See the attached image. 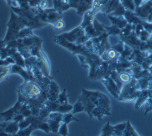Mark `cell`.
I'll return each mask as SVG.
<instances>
[{
	"mask_svg": "<svg viewBox=\"0 0 152 136\" xmlns=\"http://www.w3.org/2000/svg\"><path fill=\"white\" fill-rule=\"evenodd\" d=\"M143 0H134V3L135 4V7H139L142 5V3Z\"/></svg>",
	"mask_w": 152,
	"mask_h": 136,
	"instance_id": "obj_36",
	"label": "cell"
},
{
	"mask_svg": "<svg viewBox=\"0 0 152 136\" xmlns=\"http://www.w3.org/2000/svg\"><path fill=\"white\" fill-rule=\"evenodd\" d=\"M11 69H12L10 71L11 74H20L21 77L25 79V82L34 80V76H30V74H28V72L25 71V69L23 68V67L20 66V65H14Z\"/></svg>",
	"mask_w": 152,
	"mask_h": 136,
	"instance_id": "obj_5",
	"label": "cell"
},
{
	"mask_svg": "<svg viewBox=\"0 0 152 136\" xmlns=\"http://www.w3.org/2000/svg\"><path fill=\"white\" fill-rule=\"evenodd\" d=\"M124 43H123V42H120L118 44H116V45H115V46H113V48H114L115 51H117L121 54V53L123 52V51H124Z\"/></svg>",
	"mask_w": 152,
	"mask_h": 136,
	"instance_id": "obj_29",
	"label": "cell"
},
{
	"mask_svg": "<svg viewBox=\"0 0 152 136\" xmlns=\"http://www.w3.org/2000/svg\"><path fill=\"white\" fill-rule=\"evenodd\" d=\"M123 135H139L137 133L136 131L134 130V128H133L132 125L130 123V121H128L127 124H126V127L124 129V132H123Z\"/></svg>",
	"mask_w": 152,
	"mask_h": 136,
	"instance_id": "obj_11",
	"label": "cell"
},
{
	"mask_svg": "<svg viewBox=\"0 0 152 136\" xmlns=\"http://www.w3.org/2000/svg\"><path fill=\"white\" fill-rule=\"evenodd\" d=\"M21 103L22 101L20 99H19L18 102L16 103L15 105L13 106L12 108H10L9 110L4 112H0V116L3 117L5 119V121H7L11 120V119H13L14 117L16 116L17 113H19V111H20V108L21 107Z\"/></svg>",
	"mask_w": 152,
	"mask_h": 136,
	"instance_id": "obj_4",
	"label": "cell"
},
{
	"mask_svg": "<svg viewBox=\"0 0 152 136\" xmlns=\"http://www.w3.org/2000/svg\"><path fill=\"white\" fill-rule=\"evenodd\" d=\"M8 56H9V54H8V48H7V46H5V47L1 51V52H0V59L5 60L7 57H8Z\"/></svg>",
	"mask_w": 152,
	"mask_h": 136,
	"instance_id": "obj_30",
	"label": "cell"
},
{
	"mask_svg": "<svg viewBox=\"0 0 152 136\" xmlns=\"http://www.w3.org/2000/svg\"><path fill=\"white\" fill-rule=\"evenodd\" d=\"M85 34V30H83V28L81 27V25L77 27V29H72L71 32H68V33H64L62 34L61 35H59V37L64 38L65 40H68L71 43H74L77 40L79 36H81V34Z\"/></svg>",
	"mask_w": 152,
	"mask_h": 136,
	"instance_id": "obj_3",
	"label": "cell"
},
{
	"mask_svg": "<svg viewBox=\"0 0 152 136\" xmlns=\"http://www.w3.org/2000/svg\"><path fill=\"white\" fill-rule=\"evenodd\" d=\"M102 135H112L114 134V126L107 122L102 129Z\"/></svg>",
	"mask_w": 152,
	"mask_h": 136,
	"instance_id": "obj_12",
	"label": "cell"
},
{
	"mask_svg": "<svg viewBox=\"0 0 152 136\" xmlns=\"http://www.w3.org/2000/svg\"><path fill=\"white\" fill-rule=\"evenodd\" d=\"M42 87L34 82L28 81L25 82V85H23V96L35 99H37L42 95Z\"/></svg>",
	"mask_w": 152,
	"mask_h": 136,
	"instance_id": "obj_1",
	"label": "cell"
},
{
	"mask_svg": "<svg viewBox=\"0 0 152 136\" xmlns=\"http://www.w3.org/2000/svg\"><path fill=\"white\" fill-rule=\"evenodd\" d=\"M85 110V106L83 102L81 101V99H78V101L74 104L73 108H72V113H77V112H84Z\"/></svg>",
	"mask_w": 152,
	"mask_h": 136,
	"instance_id": "obj_15",
	"label": "cell"
},
{
	"mask_svg": "<svg viewBox=\"0 0 152 136\" xmlns=\"http://www.w3.org/2000/svg\"><path fill=\"white\" fill-rule=\"evenodd\" d=\"M121 3L123 6L126 8L127 10H130V11H135L136 7L134 3V0H120Z\"/></svg>",
	"mask_w": 152,
	"mask_h": 136,
	"instance_id": "obj_17",
	"label": "cell"
},
{
	"mask_svg": "<svg viewBox=\"0 0 152 136\" xmlns=\"http://www.w3.org/2000/svg\"><path fill=\"white\" fill-rule=\"evenodd\" d=\"M72 121H79L78 119H77L76 118H74L73 116V113H68V112H66L63 115L62 117V122H65V123H69L71 122Z\"/></svg>",
	"mask_w": 152,
	"mask_h": 136,
	"instance_id": "obj_21",
	"label": "cell"
},
{
	"mask_svg": "<svg viewBox=\"0 0 152 136\" xmlns=\"http://www.w3.org/2000/svg\"><path fill=\"white\" fill-rule=\"evenodd\" d=\"M35 129H37L36 127L34 126V125H30L29 126L26 127L25 129H22V130H20L16 133V135H30V134L34 131Z\"/></svg>",
	"mask_w": 152,
	"mask_h": 136,
	"instance_id": "obj_14",
	"label": "cell"
},
{
	"mask_svg": "<svg viewBox=\"0 0 152 136\" xmlns=\"http://www.w3.org/2000/svg\"><path fill=\"white\" fill-rule=\"evenodd\" d=\"M39 7L43 10L47 9V7H48V2H47V0H41Z\"/></svg>",
	"mask_w": 152,
	"mask_h": 136,
	"instance_id": "obj_33",
	"label": "cell"
},
{
	"mask_svg": "<svg viewBox=\"0 0 152 136\" xmlns=\"http://www.w3.org/2000/svg\"><path fill=\"white\" fill-rule=\"evenodd\" d=\"M0 126L5 127V126H5V124H1V123H0Z\"/></svg>",
	"mask_w": 152,
	"mask_h": 136,
	"instance_id": "obj_37",
	"label": "cell"
},
{
	"mask_svg": "<svg viewBox=\"0 0 152 136\" xmlns=\"http://www.w3.org/2000/svg\"><path fill=\"white\" fill-rule=\"evenodd\" d=\"M134 12L137 14V15L138 17H140L142 20L147 19L148 15L152 12V1L151 0L146 1L144 4H142L141 6L136 7V9H135Z\"/></svg>",
	"mask_w": 152,
	"mask_h": 136,
	"instance_id": "obj_2",
	"label": "cell"
},
{
	"mask_svg": "<svg viewBox=\"0 0 152 136\" xmlns=\"http://www.w3.org/2000/svg\"><path fill=\"white\" fill-rule=\"evenodd\" d=\"M48 88H49L50 90L55 91V92L58 93V94L59 93V87H58V86H57V84H56L55 82H53V81H51V82H50L49 86H48Z\"/></svg>",
	"mask_w": 152,
	"mask_h": 136,
	"instance_id": "obj_28",
	"label": "cell"
},
{
	"mask_svg": "<svg viewBox=\"0 0 152 136\" xmlns=\"http://www.w3.org/2000/svg\"><path fill=\"white\" fill-rule=\"evenodd\" d=\"M32 29H33L29 28V27L21 29L19 31L18 35H17V38H25V37L34 36V34H33Z\"/></svg>",
	"mask_w": 152,
	"mask_h": 136,
	"instance_id": "obj_10",
	"label": "cell"
},
{
	"mask_svg": "<svg viewBox=\"0 0 152 136\" xmlns=\"http://www.w3.org/2000/svg\"><path fill=\"white\" fill-rule=\"evenodd\" d=\"M119 77L122 82L124 83H129L131 80H132V77L129 74H128L127 71H123L119 74Z\"/></svg>",
	"mask_w": 152,
	"mask_h": 136,
	"instance_id": "obj_20",
	"label": "cell"
},
{
	"mask_svg": "<svg viewBox=\"0 0 152 136\" xmlns=\"http://www.w3.org/2000/svg\"><path fill=\"white\" fill-rule=\"evenodd\" d=\"M41 0H28V5L31 7H39Z\"/></svg>",
	"mask_w": 152,
	"mask_h": 136,
	"instance_id": "obj_31",
	"label": "cell"
},
{
	"mask_svg": "<svg viewBox=\"0 0 152 136\" xmlns=\"http://www.w3.org/2000/svg\"><path fill=\"white\" fill-rule=\"evenodd\" d=\"M94 13H96V11L94 9H90L89 11H87L86 12L84 15V18H83V22H82V24L81 25V26L83 29H85L86 26L88 25H91V21H92V20H93L94 15Z\"/></svg>",
	"mask_w": 152,
	"mask_h": 136,
	"instance_id": "obj_8",
	"label": "cell"
},
{
	"mask_svg": "<svg viewBox=\"0 0 152 136\" xmlns=\"http://www.w3.org/2000/svg\"><path fill=\"white\" fill-rule=\"evenodd\" d=\"M7 46V43L4 42V40H0V52L1 51Z\"/></svg>",
	"mask_w": 152,
	"mask_h": 136,
	"instance_id": "obj_35",
	"label": "cell"
},
{
	"mask_svg": "<svg viewBox=\"0 0 152 136\" xmlns=\"http://www.w3.org/2000/svg\"><path fill=\"white\" fill-rule=\"evenodd\" d=\"M58 134L60 135H68V124L65 122H63L59 126Z\"/></svg>",
	"mask_w": 152,
	"mask_h": 136,
	"instance_id": "obj_24",
	"label": "cell"
},
{
	"mask_svg": "<svg viewBox=\"0 0 152 136\" xmlns=\"http://www.w3.org/2000/svg\"><path fill=\"white\" fill-rule=\"evenodd\" d=\"M147 106H146V112H145V115L148 112L151 111L152 110V96L151 97H149L148 99H147Z\"/></svg>",
	"mask_w": 152,
	"mask_h": 136,
	"instance_id": "obj_32",
	"label": "cell"
},
{
	"mask_svg": "<svg viewBox=\"0 0 152 136\" xmlns=\"http://www.w3.org/2000/svg\"><path fill=\"white\" fill-rule=\"evenodd\" d=\"M103 27L106 29V32L107 35H111V34H115V35H118V34H121V29H120L119 27H117L116 25H112L111 27H107V26H104Z\"/></svg>",
	"mask_w": 152,
	"mask_h": 136,
	"instance_id": "obj_13",
	"label": "cell"
},
{
	"mask_svg": "<svg viewBox=\"0 0 152 136\" xmlns=\"http://www.w3.org/2000/svg\"><path fill=\"white\" fill-rule=\"evenodd\" d=\"M57 103H59L60 104H68V96L66 94V89L63 90V92H61L58 96V99H57Z\"/></svg>",
	"mask_w": 152,
	"mask_h": 136,
	"instance_id": "obj_22",
	"label": "cell"
},
{
	"mask_svg": "<svg viewBox=\"0 0 152 136\" xmlns=\"http://www.w3.org/2000/svg\"><path fill=\"white\" fill-rule=\"evenodd\" d=\"M125 11H126V8L121 3H120L118 7L115 9V11L112 12V15H115V16H123L125 13Z\"/></svg>",
	"mask_w": 152,
	"mask_h": 136,
	"instance_id": "obj_19",
	"label": "cell"
},
{
	"mask_svg": "<svg viewBox=\"0 0 152 136\" xmlns=\"http://www.w3.org/2000/svg\"><path fill=\"white\" fill-rule=\"evenodd\" d=\"M13 59L15 60V61H16V65H20V66H21L23 68H25V60H24L23 59V56H22L20 52H16L14 55L12 56Z\"/></svg>",
	"mask_w": 152,
	"mask_h": 136,
	"instance_id": "obj_18",
	"label": "cell"
},
{
	"mask_svg": "<svg viewBox=\"0 0 152 136\" xmlns=\"http://www.w3.org/2000/svg\"><path fill=\"white\" fill-rule=\"evenodd\" d=\"M108 19L112 21V23L114 25H116L117 27H119L120 29L124 28L125 25H127L128 22L127 21L125 20V18L122 17V16H112V15H108L107 16Z\"/></svg>",
	"mask_w": 152,
	"mask_h": 136,
	"instance_id": "obj_7",
	"label": "cell"
},
{
	"mask_svg": "<svg viewBox=\"0 0 152 136\" xmlns=\"http://www.w3.org/2000/svg\"><path fill=\"white\" fill-rule=\"evenodd\" d=\"M53 25H54V27H55L56 29H57V30H60V29H64L65 27V22L62 19H59L57 21L55 22V23L53 24Z\"/></svg>",
	"mask_w": 152,
	"mask_h": 136,
	"instance_id": "obj_26",
	"label": "cell"
},
{
	"mask_svg": "<svg viewBox=\"0 0 152 136\" xmlns=\"http://www.w3.org/2000/svg\"><path fill=\"white\" fill-rule=\"evenodd\" d=\"M138 37H140V40L142 41V42H146L148 39H150L151 34H150L148 31H146V29H143V30L140 33Z\"/></svg>",
	"mask_w": 152,
	"mask_h": 136,
	"instance_id": "obj_23",
	"label": "cell"
},
{
	"mask_svg": "<svg viewBox=\"0 0 152 136\" xmlns=\"http://www.w3.org/2000/svg\"><path fill=\"white\" fill-rule=\"evenodd\" d=\"M126 124L127 122L125 123H120L117 124L114 126V134L113 135H123V132H124V129L126 127Z\"/></svg>",
	"mask_w": 152,
	"mask_h": 136,
	"instance_id": "obj_16",
	"label": "cell"
},
{
	"mask_svg": "<svg viewBox=\"0 0 152 136\" xmlns=\"http://www.w3.org/2000/svg\"><path fill=\"white\" fill-rule=\"evenodd\" d=\"M124 16L125 20L127 21L128 23L132 24V25H137V24L142 22V19L138 17L136 13H135V12H134V11L126 10Z\"/></svg>",
	"mask_w": 152,
	"mask_h": 136,
	"instance_id": "obj_6",
	"label": "cell"
},
{
	"mask_svg": "<svg viewBox=\"0 0 152 136\" xmlns=\"http://www.w3.org/2000/svg\"><path fill=\"white\" fill-rule=\"evenodd\" d=\"M9 64L7 63L6 60H3V59H0V67L1 66H7V65H8Z\"/></svg>",
	"mask_w": 152,
	"mask_h": 136,
	"instance_id": "obj_34",
	"label": "cell"
},
{
	"mask_svg": "<svg viewBox=\"0 0 152 136\" xmlns=\"http://www.w3.org/2000/svg\"><path fill=\"white\" fill-rule=\"evenodd\" d=\"M94 23V29H96L97 31H99L101 33H106V30L104 29V27H103V25H102V24H100L99 22L97 21L96 19H94L93 21Z\"/></svg>",
	"mask_w": 152,
	"mask_h": 136,
	"instance_id": "obj_25",
	"label": "cell"
},
{
	"mask_svg": "<svg viewBox=\"0 0 152 136\" xmlns=\"http://www.w3.org/2000/svg\"><path fill=\"white\" fill-rule=\"evenodd\" d=\"M37 129H41V130H44V131H45V132H47V133H49V132L50 131V126H49V125H48V122H43L42 121L38 124V126H37Z\"/></svg>",
	"mask_w": 152,
	"mask_h": 136,
	"instance_id": "obj_27",
	"label": "cell"
},
{
	"mask_svg": "<svg viewBox=\"0 0 152 136\" xmlns=\"http://www.w3.org/2000/svg\"><path fill=\"white\" fill-rule=\"evenodd\" d=\"M19 129H20L19 122L14 121V122H11L4 127V131H6L9 135H16V133L19 131Z\"/></svg>",
	"mask_w": 152,
	"mask_h": 136,
	"instance_id": "obj_9",
	"label": "cell"
}]
</instances>
